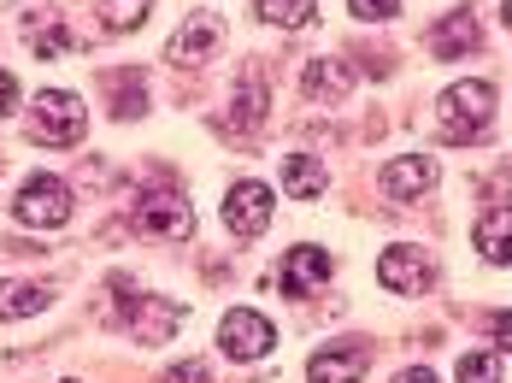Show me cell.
I'll list each match as a JSON object with an SVG mask.
<instances>
[{
  "label": "cell",
  "mask_w": 512,
  "mask_h": 383,
  "mask_svg": "<svg viewBox=\"0 0 512 383\" xmlns=\"http://www.w3.org/2000/svg\"><path fill=\"white\" fill-rule=\"evenodd\" d=\"M489 118H495V89H489V83H454V89H442V101H436V124H442V142H448V148L477 142V136L489 130Z\"/></svg>",
  "instance_id": "1"
},
{
  "label": "cell",
  "mask_w": 512,
  "mask_h": 383,
  "mask_svg": "<svg viewBox=\"0 0 512 383\" xmlns=\"http://www.w3.org/2000/svg\"><path fill=\"white\" fill-rule=\"evenodd\" d=\"M112 301H118V313H124V325L136 330V342H171L177 330H183V307L177 301H165V295H148V289H136V283H124V277H112Z\"/></svg>",
  "instance_id": "2"
},
{
  "label": "cell",
  "mask_w": 512,
  "mask_h": 383,
  "mask_svg": "<svg viewBox=\"0 0 512 383\" xmlns=\"http://www.w3.org/2000/svg\"><path fill=\"white\" fill-rule=\"evenodd\" d=\"M83 130H89V112H83V101H77L71 89L36 95V107H30V136H36L42 148H71V142H83Z\"/></svg>",
  "instance_id": "3"
},
{
  "label": "cell",
  "mask_w": 512,
  "mask_h": 383,
  "mask_svg": "<svg viewBox=\"0 0 512 383\" xmlns=\"http://www.w3.org/2000/svg\"><path fill=\"white\" fill-rule=\"evenodd\" d=\"M12 213H18V224H36V230H59V224L77 213V195H71V183H65V177H30V183L18 189Z\"/></svg>",
  "instance_id": "4"
},
{
  "label": "cell",
  "mask_w": 512,
  "mask_h": 383,
  "mask_svg": "<svg viewBox=\"0 0 512 383\" xmlns=\"http://www.w3.org/2000/svg\"><path fill=\"white\" fill-rule=\"evenodd\" d=\"M136 230L154 242H183L195 230V213L177 189H148V195H136Z\"/></svg>",
  "instance_id": "5"
},
{
  "label": "cell",
  "mask_w": 512,
  "mask_h": 383,
  "mask_svg": "<svg viewBox=\"0 0 512 383\" xmlns=\"http://www.w3.org/2000/svg\"><path fill=\"white\" fill-rule=\"evenodd\" d=\"M218 348H224L230 360H265V354L277 348V330H271V319L254 313V307H230L224 325H218Z\"/></svg>",
  "instance_id": "6"
},
{
  "label": "cell",
  "mask_w": 512,
  "mask_h": 383,
  "mask_svg": "<svg viewBox=\"0 0 512 383\" xmlns=\"http://www.w3.org/2000/svg\"><path fill=\"white\" fill-rule=\"evenodd\" d=\"M377 283L395 289V295H424V289L436 283V260H430L424 248H412V242H395V248H383V260H377Z\"/></svg>",
  "instance_id": "7"
},
{
  "label": "cell",
  "mask_w": 512,
  "mask_h": 383,
  "mask_svg": "<svg viewBox=\"0 0 512 383\" xmlns=\"http://www.w3.org/2000/svg\"><path fill=\"white\" fill-rule=\"evenodd\" d=\"M365 366H371V342L348 336V342H324V348L312 354L307 378L312 383H359L365 378Z\"/></svg>",
  "instance_id": "8"
},
{
  "label": "cell",
  "mask_w": 512,
  "mask_h": 383,
  "mask_svg": "<svg viewBox=\"0 0 512 383\" xmlns=\"http://www.w3.org/2000/svg\"><path fill=\"white\" fill-rule=\"evenodd\" d=\"M218 48H224V18H218V12H195V18L171 36L165 54H171V65H189V71H195V65H206Z\"/></svg>",
  "instance_id": "9"
},
{
  "label": "cell",
  "mask_w": 512,
  "mask_h": 383,
  "mask_svg": "<svg viewBox=\"0 0 512 383\" xmlns=\"http://www.w3.org/2000/svg\"><path fill=\"white\" fill-rule=\"evenodd\" d=\"M224 224H230V236H242V242L265 236V224H271V189H265V183H236V189L224 195Z\"/></svg>",
  "instance_id": "10"
},
{
  "label": "cell",
  "mask_w": 512,
  "mask_h": 383,
  "mask_svg": "<svg viewBox=\"0 0 512 383\" xmlns=\"http://www.w3.org/2000/svg\"><path fill=\"white\" fill-rule=\"evenodd\" d=\"M377 189H383L389 201H418L424 189H436V160H430V154H401V160L383 165Z\"/></svg>",
  "instance_id": "11"
},
{
  "label": "cell",
  "mask_w": 512,
  "mask_h": 383,
  "mask_svg": "<svg viewBox=\"0 0 512 383\" xmlns=\"http://www.w3.org/2000/svg\"><path fill=\"white\" fill-rule=\"evenodd\" d=\"M277 283H283V295H312V289H324L330 283V254L324 248H289L283 254V266H277Z\"/></svg>",
  "instance_id": "12"
},
{
  "label": "cell",
  "mask_w": 512,
  "mask_h": 383,
  "mask_svg": "<svg viewBox=\"0 0 512 383\" xmlns=\"http://www.w3.org/2000/svg\"><path fill=\"white\" fill-rule=\"evenodd\" d=\"M477 36H483V30H477L471 6H460V12H448V18L430 30V42H424V48H430L436 59H460V54H471V48H477Z\"/></svg>",
  "instance_id": "13"
},
{
  "label": "cell",
  "mask_w": 512,
  "mask_h": 383,
  "mask_svg": "<svg viewBox=\"0 0 512 383\" xmlns=\"http://www.w3.org/2000/svg\"><path fill=\"white\" fill-rule=\"evenodd\" d=\"M471 242L489 266H512V207H489L471 230Z\"/></svg>",
  "instance_id": "14"
},
{
  "label": "cell",
  "mask_w": 512,
  "mask_h": 383,
  "mask_svg": "<svg viewBox=\"0 0 512 383\" xmlns=\"http://www.w3.org/2000/svg\"><path fill=\"white\" fill-rule=\"evenodd\" d=\"M265 112H271V89H265V71H242V83H236V107H230V130H259L265 124Z\"/></svg>",
  "instance_id": "15"
},
{
  "label": "cell",
  "mask_w": 512,
  "mask_h": 383,
  "mask_svg": "<svg viewBox=\"0 0 512 383\" xmlns=\"http://www.w3.org/2000/svg\"><path fill=\"white\" fill-rule=\"evenodd\" d=\"M301 89H307V101H342L354 89V65L348 59H312L301 71Z\"/></svg>",
  "instance_id": "16"
},
{
  "label": "cell",
  "mask_w": 512,
  "mask_h": 383,
  "mask_svg": "<svg viewBox=\"0 0 512 383\" xmlns=\"http://www.w3.org/2000/svg\"><path fill=\"white\" fill-rule=\"evenodd\" d=\"M24 42L36 48V59H65L77 42H71V30H65V18L59 12H36V18H24Z\"/></svg>",
  "instance_id": "17"
},
{
  "label": "cell",
  "mask_w": 512,
  "mask_h": 383,
  "mask_svg": "<svg viewBox=\"0 0 512 383\" xmlns=\"http://www.w3.org/2000/svg\"><path fill=\"white\" fill-rule=\"evenodd\" d=\"M53 301L48 283H30V277H12V283H0V319L12 325V319H30V313H42Z\"/></svg>",
  "instance_id": "18"
},
{
  "label": "cell",
  "mask_w": 512,
  "mask_h": 383,
  "mask_svg": "<svg viewBox=\"0 0 512 383\" xmlns=\"http://www.w3.org/2000/svg\"><path fill=\"white\" fill-rule=\"evenodd\" d=\"M324 183H330L324 160H312V154H289V160H283V189H289L295 201H312V195H324Z\"/></svg>",
  "instance_id": "19"
},
{
  "label": "cell",
  "mask_w": 512,
  "mask_h": 383,
  "mask_svg": "<svg viewBox=\"0 0 512 383\" xmlns=\"http://www.w3.org/2000/svg\"><path fill=\"white\" fill-rule=\"evenodd\" d=\"M106 95H112V118H136V112L148 107L142 71H106Z\"/></svg>",
  "instance_id": "20"
},
{
  "label": "cell",
  "mask_w": 512,
  "mask_h": 383,
  "mask_svg": "<svg viewBox=\"0 0 512 383\" xmlns=\"http://www.w3.org/2000/svg\"><path fill=\"white\" fill-rule=\"evenodd\" d=\"M254 6H259V18L277 24V30H301V24L318 18V0H254Z\"/></svg>",
  "instance_id": "21"
},
{
  "label": "cell",
  "mask_w": 512,
  "mask_h": 383,
  "mask_svg": "<svg viewBox=\"0 0 512 383\" xmlns=\"http://www.w3.org/2000/svg\"><path fill=\"white\" fill-rule=\"evenodd\" d=\"M95 6H101V24L118 30V36H124V30H142L148 12H154V0H95Z\"/></svg>",
  "instance_id": "22"
},
{
  "label": "cell",
  "mask_w": 512,
  "mask_h": 383,
  "mask_svg": "<svg viewBox=\"0 0 512 383\" xmlns=\"http://www.w3.org/2000/svg\"><path fill=\"white\" fill-rule=\"evenodd\" d=\"M454 378L460 383H501V360H495V354H460Z\"/></svg>",
  "instance_id": "23"
},
{
  "label": "cell",
  "mask_w": 512,
  "mask_h": 383,
  "mask_svg": "<svg viewBox=\"0 0 512 383\" xmlns=\"http://www.w3.org/2000/svg\"><path fill=\"white\" fill-rule=\"evenodd\" d=\"M348 6H354V18H365V24H383V18L401 12V0H348Z\"/></svg>",
  "instance_id": "24"
},
{
  "label": "cell",
  "mask_w": 512,
  "mask_h": 383,
  "mask_svg": "<svg viewBox=\"0 0 512 383\" xmlns=\"http://www.w3.org/2000/svg\"><path fill=\"white\" fill-rule=\"evenodd\" d=\"M165 383H212V372H206V360H183L165 372Z\"/></svg>",
  "instance_id": "25"
},
{
  "label": "cell",
  "mask_w": 512,
  "mask_h": 383,
  "mask_svg": "<svg viewBox=\"0 0 512 383\" xmlns=\"http://www.w3.org/2000/svg\"><path fill=\"white\" fill-rule=\"evenodd\" d=\"M489 336H495V348L512 354V313H495V319H489Z\"/></svg>",
  "instance_id": "26"
},
{
  "label": "cell",
  "mask_w": 512,
  "mask_h": 383,
  "mask_svg": "<svg viewBox=\"0 0 512 383\" xmlns=\"http://www.w3.org/2000/svg\"><path fill=\"white\" fill-rule=\"evenodd\" d=\"M12 107H18V77H12V71H0V118H6Z\"/></svg>",
  "instance_id": "27"
},
{
  "label": "cell",
  "mask_w": 512,
  "mask_h": 383,
  "mask_svg": "<svg viewBox=\"0 0 512 383\" xmlns=\"http://www.w3.org/2000/svg\"><path fill=\"white\" fill-rule=\"evenodd\" d=\"M395 383H436L424 366H407V372H395Z\"/></svg>",
  "instance_id": "28"
},
{
  "label": "cell",
  "mask_w": 512,
  "mask_h": 383,
  "mask_svg": "<svg viewBox=\"0 0 512 383\" xmlns=\"http://www.w3.org/2000/svg\"><path fill=\"white\" fill-rule=\"evenodd\" d=\"M501 12H507V30H512V0H507V6H501Z\"/></svg>",
  "instance_id": "29"
}]
</instances>
